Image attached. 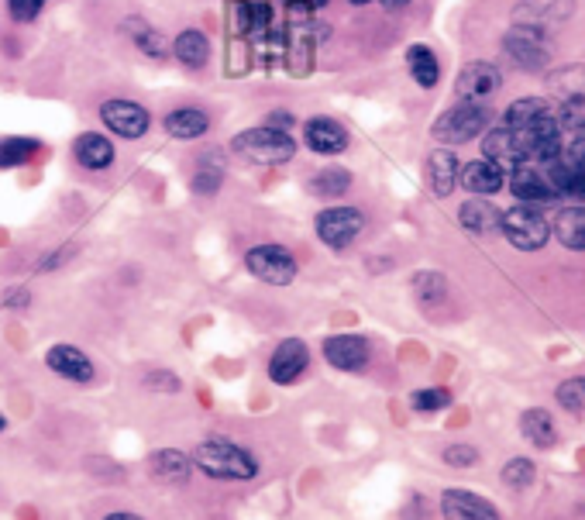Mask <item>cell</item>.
<instances>
[{
    "instance_id": "cell-1",
    "label": "cell",
    "mask_w": 585,
    "mask_h": 520,
    "mask_svg": "<svg viewBox=\"0 0 585 520\" xmlns=\"http://www.w3.org/2000/svg\"><path fill=\"white\" fill-rule=\"evenodd\" d=\"M193 472L214 479V483H228V486H245L255 483L262 476V459L252 452L248 445L224 434H207L193 445L190 452Z\"/></svg>"
},
{
    "instance_id": "cell-2",
    "label": "cell",
    "mask_w": 585,
    "mask_h": 520,
    "mask_svg": "<svg viewBox=\"0 0 585 520\" xmlns=\"http://www.w3.org/2000/svg\"><path fill=\"white\" fill-rule=\"evenodd\" d=\"M231 149L248 162H259V166H283L296 155V142L290 138V131L269 128V124H259V128L238 131L231 138Z\"/></svg>"
},
{
    "instance_id": "cell-3",
    "label": "cell",
    "mask_w": 585,
    "mask_h": 520,
    "mask_svg": "<svg viewBox=\"0 0 585 520\" xmlns=\"http://www.w3.org/2000/svg\"><path fill=\"white\" fill-rule=\"evenodd\" d=\"M365 231V214L358 211V207H348V204H331L324 207V211L314 214V235L317 242L324 248H331V252H345L362 238Z\"/></svg>"
},
{
    "instance_id": "cell-4",
    "label": "cell",
    "mask_w": 585,
    "mask_h": 520,
    "mask_svg": "<svg viewBox=\"0 0 585 520\" xmlns=\"http://www.w3.org/2000/svg\"><path fill=\"white\" fill-rule=\"evenodd\" d=\"M245 269L265 286H290L300 276V262L286 245L262 242L245 252Z\"/></svg>"
},
{
    "instance_id": "cell-5",
    "label": "cell",
    "mask_w": 585,
    "mask_h": 520,
    "mask_svg": "<svg viewBox=\"0 0 585 520\" xmlns=\"http://www.w3.org/2000/svg\"><path fill=\"white\" fill-rule=\"evenodd\" d=\"M499 231H503L506 242L513 248H520V252H537V248H544L551 238V224L530 204L510 207V211L499 217Z\"/></svg>"
},
{
    "instance_id": "cell-6",
    "label": "cell",
    "mask_w": 585,
    "mask_h": 520,
    "mask_svg": "<svg viewBox=\"0 0 585 520\" xmlns=\"http://www.w3.org/2000/svg\"><path fill=\"white\" fill-rule=\"evenodd\" d=\"M307 372H310V345L303 338H283L269 352V362H265V376L279 390L296 386Z\"/></svg>"
},
{
    "instance_id": "cell-7",
    "label": "cell",
    "mask_w": 585,
    "mask_h": 520,
    "mask_svg": "<svg viewBox=\"0 0 585 520\" xmlns=\"http://www.w3.org/2000/svg\"><path fill=\"white\" fill-rule=\"evenodd\" d=\"M489 124V111L482 104H468L462 100L458 107H451V111H444L438 121H434V138L438 142H451V145H462V142H472V138H479L482 131H486Z\"/></svg>"
},
{
    "instance_id": "cell-8",
    "label": "cell",
    "mask_w": 585,
    "mask_h": 520,
    "mask_svg": "<svg viewBox=\"0 0 585 520\" xmlns=\"http://www.w3.org/2000/svg\"><path fill=\"white\" fill-rule=\"evenodd\" d=\"M324 362L331 369L338 372H348V376H355V372H365L372 362V341L365 335H327L324 345Z\"/></svg>"
},
{
    "instance_id": "cell-9",
    "label": "cell",
    "mask_w": 585,
    "mask_h": 520,
    "mask_svg": "<svg viewBox=\"0 0 585 520\" xmlns=\"http://www.w3.org/2000/svg\"><path fill=\"white\" fill-rule=\"evenodd\" d=\"M45 369L73 386H90L93 379H97V366H93L90 355L76 345H66V341H62V345H52L49 352H45Z\"/></svg>"
},
{
    "instance_id": "cell-10",
    "label": "cell",
    "mask_w": 585,
    "mask_h": 520,
    "mask_svg": "<svg viewBox=\"0 0 585 520\" xmlns=\"http://www.w3.org/2000/svg\"><path fill=\"white\" fill-rule=\"evenodd\" d=\"M503 49L510 52L513 62H517L520 69H530V73L544 69L548 66V59H551L548 42H544V35L534 25H517V28L506 31Z\"/></svg>"
},
{
    "instance_id": "cell-11",
    "label": "cell",
    "mask_w": 585,
    "mask_h": 520,
    "mask_svg": "<svg viewBox=\"0 0 585 520\" xmlns=\"http://www.w3.org/2000/svg\"><path fill=\"white\" fill-rule=\"evenodd\" d=\"M100 121H104L107 131H114L117 138H142L148 128H152V118L142 104L135 100H107L100 107Z\"/></svg>"
},
{
    "instance_id": "cell-12",
    "label": "cell",
    "mask_w": 585,
    "mask_h": 520,
    "mask_svg": "<svg viewBox=\"0 0 585 520\" xmlns=\"http://www.w3.org/2000/svg\"><path fill=\"white\" fill-rule=\"evenodd\" d=\"M441 514L444 520H503L486 496L462 490V486H451L441 493Z\"/></svg>"
},
{
    "instance_id": "cell-13",
    "label": "cell",
    "mask_w": 585,
    "mask_h": 520,
    "mask_svg": "<svg viewBox=\"0 0 585 520\" xmlns=\"http://www.w3.org/2000/svg\"><path fill=\"white\" fill-rule=\"evenodd\" d=\"M148 476L155 479V483L162 486H183L190 483L193 476V462H190V452H183V448H155L152 455H148Z\"/></svg>"
},
{
    "instance_id": "cell-14",
    "label": "cell",
    "mask_w": 585,
    "mask_h": 520,
    "mask_svg": "<svg viewBox=\"0 0 585 520\" xmlns=\"http://www.w3.org/2000/svg\"><path fill=\"white\" fill-rule=\"evenodd\" d=\"M510 190H513V197H520V204H530V207H544L558 197L555 186L548 183V176L537 166H527V162H520V166L513 169Z\"/></svg>"
},
{
    "instance_id": "cell-15",
    "label": "cell",
    "mask_w": 585,
    "mask_h": 520,
    "mask_svg": "<svg viewBox=\"0 0 585 520\" xmlns=\"http://www.w3.org/2000/svg\"><path fill=\"white\" fill-rule=\"evenodd\" d=\"M482 159L496 162L499 169H517L527 159L524 142H520V131L513 128H493L486 131V142H482Z\"/></svg>"
},
{
    "instance_id": "cell-16",
    "label": "cell",
    "mask_w": 585,
    "mask_h": 520,
    "mask_svg": "<svg viewBox=\"0 0 585 520\" xmlns=\"http://www.w3.org/2000/svg\"><path fill=\"white\" fill-rule=\"evenodd\" d=\"M458 97L468 100V104H482L486 97H493L499 90V69L493 62H468V66L458 73Z\"/></svg>"
},
{
    "instance_id": "cell-17",
    "label": "cell",
    "mask_w": 585,
    "mask_h": 520,
    "mask_svg": "<svg viewBox=\"0 0 585 520\" xmlns=\"http://www.w3.org/2000/svg\"><path fill=\"white\" fill-rule=\"evenodd\" d=\"M283 56H286V69H290V76H296V80H307V76L314 73V59H317L314 28H293V31H286Z\"/></svg>"
},
{
    "instance_id": "cell-18",
    "label": "cell",
    "mask_w": 585,
    "mask_h": 520,
    "mask_svg": "<svg viewBox=\"0 0 585 520\" xmlns=\"http://www.w3.org/2000/svg\"><path fill=\"white\" fill-rule=\"evenodd\" d=\"M303 142L314 155H341L351 138L334 118H310L303 124Z\"/></svg>"
},
{
    "instance_id": "cell-19",
    "label": "cell",
    "mask_w": 585,
    "mask_h": 520,
    "mask_svg": "<svg viewBox=\"0 0 585 520\" xmlns=\"http://www.w3.org/2000/svg\"><path fill=\"white\" fill-rule=\"evenodd\" d=\"M73 155L76 162H80L83 169H90V173H104V169L114 166L117 152H114V142L104 135H97V131H87V135H80L73 142Z\"/></svg>"
},
{
    "instance_id": "cell-20",
    "label": "cell",
    "mask_w": 585,
    "mask_h": 520,
    "mask_svg": "<svg viewBox=\"0 0 585 520\" xmlns=\"http://www.w3.org/2000/svg\"><path fill=\"white\" fill-rule=\"evenodd\" d=\"M458 183H462L468 193H475V197H493L506 180H503V169H499L496 162L475 159L458 169Z\"/></svg>"
},
{
    "instance_id": "cell-21",
    "label": "cell",
    "mask_w": 585,
    "mask_h": 520,
    "mask_svg": "<svg viewBox=\"0 0 585 520\" xmlns=\"http://www.w3.org/2000/svg\"><path fill=\"white\" fill-rule=\"evenodd\" d=\"M548 183L555 186L558 197H575V200H585V166L582 162H572L565 159V155H558V159L548 162Z\"/></svg>"
},
{
    "instance_id": "cell-22",
    "label": "cell",
    "mask_w": 585,
    "mask_h": 520,
    "mask_svg": "<svg viewBox=\"0 0 585 520\" xmlns=\"http://www.w3.org/2000/svg\"><path fill=\"white\" fill-rule=\"evenodd\" d=\"M458 155L451 149H434L427 159V180H431L434 197H451L458 186Z\"/></svg>"
},
{
    "instance_id": "cell-23",
    "label": "cell",
    "mask_w": 585,
    "mask_h": 520,
    "mask_svg": "<svg viewBox=\"0 0 585 520\" xmlns=\"http://www.w3.org/2000/svg\"><path fill=\"white\" fill-rule=\"evenodd\" d=\"M499 217L503 214H499L496 204H489L486 197H472L458 207V224H462L465 231H472V235H493V231H499Z\"/></svg>"
},
{
    "instance_id": "cell-24",
    "label": "cell",
    "mask_w": 585,
    "mask_h": 520,
    "mask_svg": "<svg viewBox=\"0 0 585 520\" xmlns=\"http://www.w3.org/2000/svg\"><path fill=\"white\" fill-rule=\"evenodd\" d=\"M210 128V118L200 107H176L166 114V131L179 142H193V138H204Z\"/></svg>"
},
{
    "instance_id": "cell-25",
    "label": "cell",
    "mask_w": 585,
    "mask_h": 520,
    "mask_svg": "<svg viewBox=\"0 0 585 520\" xmlns=\"http://www.w3.org/2000/svg\"><path fill=\"white\" fill-rule=\"evenodd\" d=\"M173 56L183 62L186 69H204L207 59H210L207 35L204 31H197V28H183L176 35V42H173Z\"/></svg>"
},
{
    "instance_id": "cell-26",
    "label": "cell",
    "mask_w": 585,
    "mask_h": 520,
    "mask_svg": "<svg viewBox=\"0 0 585 520\" xmlns=\"http://www.w3.org/2000/svg\"><path fill=\"white\" fill-rule=\"evenodd\" d=\"M520 434L530 441V445L537 448H551L558 441V428H555V417L548 414V410L534 407V410H524V417H520Z\"/></svg>"
},
{
    "instance_id": "cell-27",
    "label": "cell",
    "mask_w": 585,
    "mask_h": 520,
    "mask_svg": "<svg viewBox=\"0 0 585 520\" xmlns=\"http://www.w3.org/2000/svg\"><path fill=\"white\" fill-rule=\"evenodd\" d=\"M307 190L314 193L317 200H334V197H345V193L351 190V173L341 166H324L317 169L314 176H310Z\"/></svg>"
},
{
    "instance_id": "cell-28",
    "label": "cell",
    "mask_w": 585,
    "mask_h": 520,
    "mask_svg": "<svg viewBox=\"0 0 585 520\" xmlns=\"http://www.w3.org/2000/svg\"><path fill=\"white\" fill-rule=\"evenodd\" d=\"M407 66H410V76L417 80V87H424V90L438 87L441 66H438V56L431 52V45H410V49H407Z\"/></svg>"
},
{
    "instance_id": "cell-29",
    "label": "cell",
    "mask_w": 585,
    "mask_h": 520,
    "mask_svg": "<svg viewBox=\"0 0 585 520\" xmlns=\"http://www.w3.org/2000/svg\"><path fill=\"white\" fill-rule=\"evenodd\" d=\"M551 228H555V238L565 248L585 252V207H565Z\"/></svg>"
},
{
    "instance_id": "cell-30",
    "label": "cell",
    "mask_w": 585,
    "mask_h": 520,
    "mask_svg": "<svg viewBox=\"0 0 585 520\" xmlns=\"http://www.w3.org/2000/svg\"><path fill=\"white\" fill-rule=\"evenodd\" d=\"M548 114H555V111H551L548 100H541V97H524V100H517V104H510V111H506V128L524 131V128H530V124H537L541 118H548Z\"/></svg>"
},
{
    "instance_id": "cell-31",
    "label": "cell",
    "mask_w": 585,
    "mask_h": 520,
    "mask_svg": "<svg viewBox=\"0 0 585 520\" xmlns=\"http://www.w3.org/2000/svg\"><path fill=\"white\" fill-rule=\"evenodd\" d=\"M42 149V142L38 138H21V135H11V138H0V169H18L31 162V155Z\"/></svg>"
},
{
    "instance_id": "cell-32",
    "label": "cell",
    "mask_w": 585,
    "mask_h": 520,
    "mask_svg": "<svg viewBox=\"0 0 585 520\" xmlns=\"http://www.w3.org/2000/svg\"><path fill=\"white\" fill-rule=\"evenodd\" d=\"M128 28H135V31H131V38H135L138 49L148 52L152 59L169 56V42H166V35H162L159 28H152L148 21H128Z\"/></svg>"
},
{
    "instance_id": "cell-33",
    "label": "cell",
    "mask_w": 585,
    "mask_h": 520,
    "mask_svg": "<svg viewBox=\"0 0 585 520\" xmlns=\"http://www.w3.org/2000/svg\"><path fill=\"white\" fill-rule=\"evenodd\" d=\"M451 407V390L444 386H424V390L410 393V410L413 414H438V410Z\"/></svg>"
},
{
    "instance_id": "cell-34",
    "label": "cell",
    "mask_w": 585,
    "mask_h": 520,
    "mask_svg": "<svg viewBox=\"0 0 585 520\" xmlns=\"http://www.w3.org/2000/svg\"><path fill=\"white\" fill-rule=\"evenodd\" d=\"M565 14H572V0H527L520 7V18H534L537 25L544 21H561Z\"/></svg>"
},
{
    "instance_id": "cell-35",
    "label": "cell",
    "mask_w": 585,
    "mask_h": 520,
    "mask_svg": "<svg viewBox=\"0 0 585 520\" xmlns=\"http://www.w3.org/2000/svg\"><path fill=\"white\" fill-rule=\"evenodd\" d=\"M221 183H224V169H221V166H214V162L207 159L204 166L197 169V176H193L190 190L197 193V197H217Z\"/></svg>"
},
{
    "instance_id": "cell-36",
    "label": "cell",
    "mask_w": 585,
    "mask_h": 520,
    "mask_svg": "<svg viewBox=\"0 0 585 520\" xmlns=\"http://www.w3.org/2000/svg\"><path fill=\"white\" fill-rule=\"evenodd\" d=\"M555 397L568 414H585V376L565 379V383L555 390Z\"/></svg>"
},
{
    "instance_id": "cell-37",
    "label": "cell",
    "mask_w": 585,
    "mask_h": 520,
    "mask_svg": "<svg viewBox=\"0 0 585 520\" xmlns=\"http://www.w3.org/2000/svg\"><path fill=\"white\" fill-rule=\"evenodd\" d=\"M534 479H537V465L530 459H510L503 465V483L510 490H527Z\"/></svg>"
},
{
    "instance_id": "cell-38",
    "label": "cell",
    "mask_w": 585,
    "mask_h": 520,
    "mask_svg": "<svg viewBox=\"0 0 585 520\" xmlns=\"http://www.w3.org/2000/svg\"><path fill=\"white\" fill-rule=\"evenodd\" d=\"M413 293H417L420 304L434 307L444 297V276L441 273H417L413 276Z\"/></svg>"
},
{
    "instance_id": "cell-39",
    "label": "cell",
    "mask_w": 585,
    "mask_h": 520,
    "mask_svg": "<svg viewBox=\"0 0 585 520\" xmlns=\"http://www.w3.org/2000/svg\"><path fill=\"white\" fill-rule=\"evenodd\" d=\"M441 459L444 465H451V469H472V465L479 462V448L468 445V441H455V445H444Z\"/></svg>"
},
{
    "instance_id": "cell-40",
    "label": "cell",
    "mask_w": 585,
    "mask_h": 520,
    "mask_svg": "<svg viewBox=\"0 0 585 520\" xmlns=\"http://www.w3.org/2000/svg\"><path fill=\"white\" fill-rule=\"evenodd\" d=\"M142 386H145V390H152V393H169V397L183 393V379H179L176 372H169V369H152L142 379Z\"/></svg>"
},
{
    "instance_id": "cell-41",
    "label": "cell",
    "mask_w": 585,
    "mask_h": 520,
    "mask_svg": "<svg viewBox=\"0 0 585 520\" xmlns=\"http://www.w3.org/2000/svg\"><path fill=\"white\" fill-rule=\"evenodd\" d=\"M45 0H7V11H11L14 21H21V25H28V21H35L38 14H42Z\"/></svg>"
},
{
    "instance_id": "cell-42",
    "label": "cell",
    "mask_w": 585,
    "mask_h": 520,
    "mask_svg": "<svg viewBox=\"0 0 585 520\" xmlns=\"http://www.w3.org/2000/svg\"><path fill=\"white\" fill-rule=\"evenodd\" d=\"M0 304H4L7 310H28L31 307V290H25V286H11V290H4Z\"/></svg>"
},
{
    "instance_id": "cell-43",
    "label": "cell",
    "mask_w": 585,
    "mask_h": 520,
    "mask_svg": "<svg viewBox=\"0 0 585 520\" xmlns=\"http://www.w3.org/2000/svg\"><path fill=\"white\" fill-rule=\"evenodd\" d=\"M69 255H73V248H52V255H45L42 262H38V269H42V273H49V269H56V266H62V262L69 259Z\"/></svg>"
},
{
    "instance_id": "cell-44",
    "label": "cell",
    "mask_w": 585,
    "mask_h": 520,
    "mask_svg": "<svg viewBox=\"0 0 585 520\" xmlns=\"http://www.w3.org/2000/svg\"><path fill=\"white\" fill-rule=\"evenodd\" d=\"M283 4L296 14H310V11H321V7H327V0H283Z\"/></svg>"
},
{
    "instance_id": "cell-45",
    "label": "cell",
    "mask_w": 585,
    "mask_h": 520,
    "mask_svg": "<svg viewBox=\"0 0 585 520\" xmlns=\"http://www.w3.org/2000/svg\"><path fill=\"white\" fill-rule=\"evenodd\" d=\"M265 124H269V128H279V131H290L293 118H290V111H272Z\"/></svg>"
},
{
    "instance_id": "cell-46",
    "label": "cell",
    "mask_w": 585,
    "mask_h": 520,
    "mask_svg": "<svg viewBox=\"0 0 585 520\" xmlns=\"http://www.w3.org/2000/svg\"><path fill=\"white\" fill-rule=\"evenodd\" d=\"M100 520H148V517L135 514V510H111V514H104Z\"/></svg>"
},
{
    "instance_id": "cell-47",
    "label": "cell",
    "mask_w": 585,
    "mask_h": 520,
    "mask_svg": "<svg viewBox=\"0 0 585 520\" xmlns=\"http://www.w3.org/2000/svg\"><path fill=\"white\" fill-rule=\"evenodd\" d=\"M382 7H403V4H410V0H379Z\"/></svg>"
},
{
    "instance_id": "cell-48",
    "label": "cell",
    "mask_w": 585,
    "mask_h": 520,
    "mask_svg": "<svg viewBox=\"0 0 585 520\" xmlns=\"http://www.w3.org/2000/svg\"><path fill=\"white\" fill-rule=\"evenodd\" d=\"M7 431V417H4V410H0V434Z\"/></svg>"
},
{
    "instance_id": "cell-49",
    "label": "cell",
    "mask_w": 585,
    "mask_h": 520,
    "mask_svg": "<svg viewBox=\"0 0 585 520\" xmlns=\"http://www.w3.org/2000/svg\"><path fill=\"white\" fill-rule=\"evenodd\" d=\"M351 4H355V7H362V4H369V0H351Z\"/></svg>"
}]
</instances>
